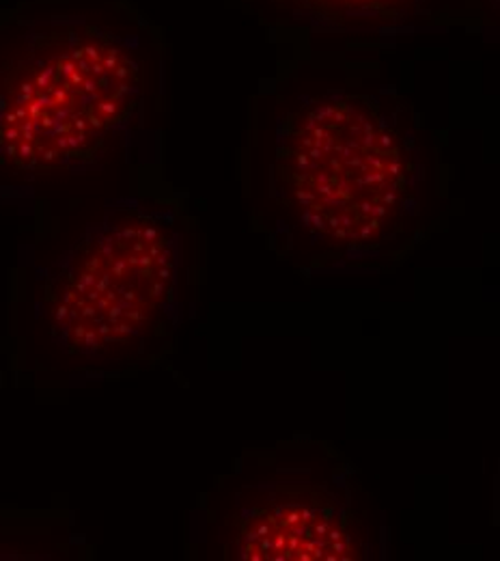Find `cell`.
Returning a JSON list of instances; mask_svg holds the SVG:
<instances>
[{"label":"cell","instance_id":"6da1fadb","mask_svg":"<svg viewBox=\"0 0 500 561\" xmlns=\"http://www.w3.org/2000/svg\"><path fill=\"white\" fill-rule=\"evenodd\" d=\"M0 164L55 173L97 160L137 117L151 31L111 0L50 2L0 31Z\"/></svg>","mask_w":500,"mask_h":561},{"label":"cell","instance_id":"7a4b0ae2","mask_svg":"<svg viewBox=\"0 0 500 561\" xmlns=\"http://www.w3.org/2000/svg\"><path fill=\"white\" fill-rule=\"evenodd\" d=\"M419 182L415 140L371 95L311 98L279 128L272 199L315 242L364 251L395 238Z\"/></svg>","mask_w":500,"mask_h":561},{"label":"cell","instance_id":"3957f363","mask_svg":"<svg viewBox=\"0 0 500 561\" xmlns=\"http://www.w3.org/2000/svg\"><path fill=\"white\" fill-rule=\"evenodd\" d=\"M177 266L171 218L147 208L108 211L46 280L44 316L55 342L91 358L137 346L164 311Z\"/></svg>","mask_w":500,"mask_h":561},{"label":"cell","instance_id":"277c9868","mask_svg":"<svg viewBox=\"0 0 500 561\" xmlns=\"http://www.w3.org/2000/svg\"><path fill=\"white\" fill-rule=\"evenodd\" d=\"M226 551L237 560H354L360 536L350 510L322 486H279L233 518Z\"/></svg>","mask_w":500,"mask_h":561},{"label":"cell","instance_id":"5b68a950","mask_svg":"<svg viewBox=\"0 0 500 561\" xmlns=\"http://www.w3.org/2000/svg\"><path fill=\"white\" fill-rule=\"evenodd\" d=\"M270 20L322 33L384 35L428 15L429 0H244Z\"/></svg>","mask_w":500,"mask_h":561},{"label":"cell","instance_id":"8992f818","mask_svg":"<svg viewBox=\"0 0 500 561\" xmlns=\"http://www.w3.org/2000/svg\"><path fill=\"white\" fill-rule=\"evenodd\" d=\"M490 2H495V4H497V0H490Z\"/></svg>","mask_w":500,"mask_h":561}]
</instances>
